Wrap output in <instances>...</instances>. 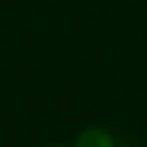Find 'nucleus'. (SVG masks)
Segmentation results:
<instances>
[{
	"label": "nucleus",
	"instance_id": "nucleus-1",
	"mask_svg": "<svg viewBox=\"0 0 147 147\" xmlns=\"http://www.w3.org/2000/svg\"><path fill=\"white\" fill-rule=\"evenodd\" d=\"M75 147H116V142L106 129H85L80 132Z\"/></svg>",
	"mask_w": 147,
	"mask_h": 147
}]
</instances>
